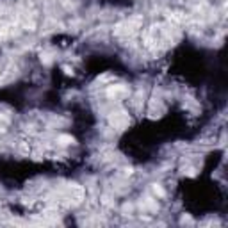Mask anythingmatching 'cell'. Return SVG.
<instances>
[{"label":"cell","instance_id":"1","mask_svg":"<svg viewBox=\"0 0 228 228\" xmlns=\"http://www.w3.org/2000/svg\"><path fill=\"white\" fill-rule=\"evenodd\" d=\"M59 141H61V144H70V143H73V137H70V136H61Z\"/></svg>","mask_w":228,"mask_h":228}]
</instances>
